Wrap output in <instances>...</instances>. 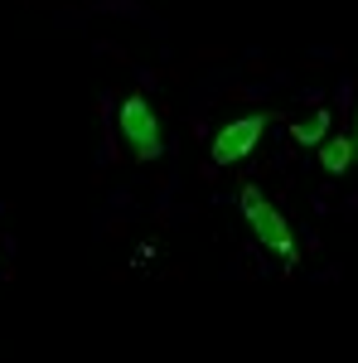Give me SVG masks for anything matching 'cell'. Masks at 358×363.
I'll list each match as a JSON object with an SVG mask.
<instances>
[{
    "label": "cell",
    "mask_w": 358,
    "mask_h": 363,
    "mask_svg": "<svg viewBox=\"0 0 358 363\" xmlns=\"http://www.w3.org/2000/svg\"><path fill=\"white\" fill-rule=\"evenodd\" d=\"M237 208H242V218H247L252 238H257L262 247L276 252L281 262H296V233H291V223H286V213H281V208H276V203L262 194L257 184H242Z\"/></svg>",
    "instance_id": "6da1fadb"
},
{
    "label": "cell",
    "mask_w": 358,
    "mask_h": 363,
    "mask_svg": "<svg viewBox=\"0 0 358 363\" xmlns=\"http://www.w3.org/2000/svg\"><path fill=\"white\" fill-rule=\"evenodd\" d=\"M116 126H121V140L131 145V155L136 160H160L165 155V131H160V116L155 107L145 102V97H126L121 102V112H116Z\"/></svg>",
    "instance_id": "7a4b0ae2"
},
{
    "label": "cell",
    "mask_w": 358,
    "mask_h": 363,
    "mask_svg": "<svg viewBox=\"0 0 358 363\" xmlns=\"http://www.w3.org/2000/svg\"><path fill=\"white\" fill-rule=\"evenodd\" d=\"M267 131V116H237L213 136V165H237L257 150V140Z\"/></svg>",
    "instance_id": "3957f363"
},
{
    "label": "cell",
    "mask_w": 358,
    "mask_h": 363,
    "mask_svg": "<svg viewBox=\"0 0 358 363\" xmlns=\"http://www.w3.org/2000/svg\"><path fill=\"white\" fill-rule=\"evenodd\" d=\"M358 160V140L354 136H330L320 140V165L330 169V174H349Z\"/></svg>",
    "instance_id": "277c9868"
},
{
    "label": "cell",
    "mask_w": 358,
    "mask_h": 363,
    "mask_svg": "<svg viewBox=\"0 0 358 363\" xmlns=\"http://www.w3.org/2000/svg\"><path fill=\"white\" fill-rule=\"evenodd\" d=\"M325 121H330V116L315 112L310 121H305V126H296V136H301V140H315V145H320V131H325Z\"/></svg>",
    "instance_id": "5b68a950"
},
{
    "label": "cell",
    "mask_w": 358,
    "mask_h": 363,
    "mask_svg": "<svg viewBox=\"0 0 358 363\" xmlns=\"http://www.w3.org/2000/svg\"><path fill=\"white\" fill-rule=\"evenodd\" d=\"M354 140H358V107H354Z\"/></svg>",
    "instance_id": "8992f818"
}]
</instances>
